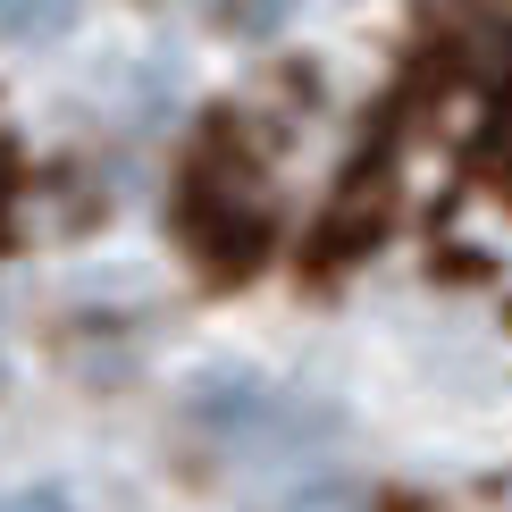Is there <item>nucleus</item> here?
Listing matches in <instances>:
<instances>
[{
    "instance_id": "obj_1",
    "label": "nucleus",
    "mask_w": 512,
    "mask_h": 512,
    "mask_svg": "<svg viewBox=\"0 0 512 512\" xmlns=\"http://www.w3.org/2000/svg\"><path fill=\"white\" fill-rule=\"evenodd\" d=\"M76 26V0H0V51H34Z\"/></svg>"
}]
</instances>
